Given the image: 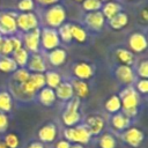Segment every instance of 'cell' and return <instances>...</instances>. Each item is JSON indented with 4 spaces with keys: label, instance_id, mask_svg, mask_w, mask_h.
Instances as JSON below:
<instances>
[{
    "label": "cell",
    "instance_id": "13",
    "mask_svg": "<svg viewBox=\"0 0 148 148\" xmlns=\"http://www.w3.org/2000/svg\"><path fill=\"white\" fill-rule=\"evenodd\" d=\"M105 17L103 16V14L101 13V10L97 12H91V13H87L83 17V22L86 24V27L88 29H90L91 31H101L103 29V27L105 25Z\"/></svg>",
    "mask_w": 148,
    "mask_h": 148
},
{
    "label": "cell",
    "instance_id": "38",
    "mask_svg": "<svg viewBox=\"0 0 148 148\" xmlns=\"http://www.w3.org/2000/svg\"><path fill=\"white\" fill-rule=\"evenodd\" d=\"M3 143L7 146V148H18L20 146V139L15 133H8L3 136Z\"/></svg>",
    "mask_w": 148,
    "mask_h": 148
},
{
    "label": "cell",
    "instance_id": "39",
    "mask_svg": "<svg viewBox=\"0 0 148 148\" xmlns=\"http://www.w3.org/2000/svg\"><path fill=\"white\" fill-rule=\"evenodd\" d=\"M135 72V75L139 76L140 79H147L148 77V61L147 60H142L138 67H136V71Z\"/></svg>",
    "mask_w": 148,
    "mask_h": 148
},
{
    "label": "cell",
    "instance_id": "6",
    "mask_svg": "<svg viewBox=\"0 0 148 148\" xmlns=\"http://www.w3.org/2000/svg\"><path fill=\"white\" fill-rule=\"evenodd\" d=\"M16 27L17 30L22 31L23 34L32 31L39 28V20L38 16L34 13H18L16 15Z\"/></svg>",
    "mask_w": 148,
    "mask_h": 148
},
{
    "label": "cell",
    "instance_id": "14",
    "mask_svg": "<svg viewBox=\"0 0 148 148\" xmlns=\"http://www.w3.org/2000/svg\"><path fill=\"white\" fill-rule=\"evenodd\" d=\"M30 73H45L47 67H46V60L45 58L40 54V52L37 53H30L28 64L25 67Z\"/></svg>",
    "mask_w": 148,
    "mask_h": 148
},
{
    "label": "cell",
    "instance_id": "11",
    "mask_svg": "<svg viewBox=\"0 0 148 148\" xmlns=\"http://www.w3.org/2000/svg\"><path fill=\"white\" fill-rule=\"evenodd\" d=\"M72 73L75 79L87 81L95 75V66L87 61H77L72 66Z\"/></svg>",
    "mask_w": 148,
    "mask_h": 148
},
{
    "label": "cell",
    "instance_id": "3",
    "mask_svg": "<svg viewBox=\"0 0 148 148\" xmlns=\"http://www.w3.org/2000/svg\"><path fill=\"white\" fill-rule=\"evenodd\" d=\"M80 99L75 96L66 103V106L61 113V121L66 127H73L77 125L81 120L80 113Z\"/></svg>",
    "mask_w": 148,
    "mask_h": 148
},
{
    "label": "cell",
    "instance_id": "18",
    "mask_svg": "<svg viewBox=\"0 0 148 148\" xmlns=\"http://www.w3.org/2000/svg\"><path fill=\"white\" fill-rule=\"evenodd\" d=\"M46 58H47V61L51 66L59 67V66L65 64V61L67 59V52L62 47H57L52 51H49Z\"/></svg>",
    "mask_w": 148,
    "mask_h": 148
},
{
    "label": "cell",
    "instance_id": "52",
    "mask_svg": "<svg viewBox=\"0 0 148 148\" xmlns=\"http://www.w3.org/2000/svg\"><path fill=\"white\" fill-rule=\"evenodd\" d=\"M0 38H1V36H0Z\"/></svg>",
    "mask_w": 148,
    "mask_h": 148
},
{
    "label": "cell",
    "instance_id": "46",
    "mask_svg": "<svg viewBox=\"0 0 148 148\" xmlns=\"http://www.w3.org/2000/svg\"><path fill=\"white\" fill-rule=\"evenodd\" d=\"M140 17L143 20L145 23L148 22V9H147V7H143V8L141 9V12H140Z\"/></svg>",
    "mask_w": 148,
    "mask_h": 148
},
{
    "label": "cell",
    "instance_id": "37",
    "mask_svg": "<svg viewBox=\"0 0 148 148\" xmlns=\"http://www.w3.org/2000/svg\"><path fill=\"white\" fill-rule=\"evenodd\" d=\"M30 81L37 89V91L45 87V77L44 73H31L30 74Z\"/></svg>",
    "mask_w": 148,
    "mask_h": 148
},
{
    "label": "cell",
    "instance_id": "10",
    "mask_svg": "<svg viewBox=\"0 0 148 148\" xmlns=\"http://www.w3.org/2000/svg\"><path fill=\"white\" fill-rule=\"evenodd\" d=\"M127 44H128V50L132 53H143L147 50L148 46V42H147V37L143 32L140 31H135L133 34L130 35L128 39H127Z\"/></svg>",
    "mask_w": 148,
    "mask_h": 148
},
{
    "label": "cell",
    "instance_id": "23",
    "mask_svg": "<svg viewBox=\"0 0 148 148\" xmlns=\"http://www.w3.org/2000/svg\"><path fill=\"white\" fill-rule=\"evenodd\" d=\"M116 59L119 61V65H126V66H133L135 62V54L132 53L128 49L125 47H118L114 51Z\"/></svg>",
    "mask_w": 148,
    "mask_h": 148
},
{
    "label": "cell",
    "instance_id": "41",
    "mask_svg": "<svg viewBox=\"0 0 148 148\" xmlns=\"http://www.w3.org/2000/svg\"><path fill=\"white\" fill-rule=\"evenodd\" d=\"M8 124H9V119H8L7 113L0 112V133L6 132V130L8 127Z\"/></svg>",
    "mask_w": 148,
    "mask_h": 148
},
{
    "label": "cell",
    "instance_id": "12",
    "mask_svg": "<svg viewBox=\"0 0 148 148\" xmlns=\"http://www.w3.org/2000/svg\"><path fill=\"white\" fill-rule=\"evenodd\" d=\"M114 76L119 83L125 86H132L136 81V75L132 66L118 65L114 69Z\"/></svg>",
    "mask_w": 148,
    "mask_h": 148
},
{
    "label": "cell",
    "instance_id": "7",
    "mask_svg": "<svg viewBox=\"0 0 148 148\" xmlns=\"http://www.w3.org/2000/svg\"><path fill=\"white\" fill-rule=\"evenodd\" d=\"M60 39L57 29L44 27L40 29V47L44 51H52L60 46Z\"/></svg>",
    "mask_w": 148,
    "mask_h": 148
},
{
    "label": "cell",
    "instance_id": "9",
    "mask_svg": "<svg viewBox=\"0 0 148 148\" xmlns=\"http://www.w3.org/2000/svg\"><path fill=\"white\" fill-rule=\"evenodd\" d=\"M22 43L23 47L29 53H37L40 50V28H37L32 31L23 34Z\"/></svg>",
    "mask_w": 148,
    "mask_h": 148
},
{
    "label": "cell",
    "instance_id": "49",
    "mask_svg": "<svg viewBox=\"0 0 148 148\" xmlns=\"http://www.w3.org/2000/svg\"><path fill=\"white\" fill-rule=\"evenodd\" d=\"M102 3H104V2H108V1H113V0H99Z\"/></svg>",
    "mask_w": 148,
    "mask_h": 148
},
{
    "label": "cell",
    "instance_id": "34",
    "mask_svg": "<svg viewBox=\"0 0 148 148\" xmlns=\"http://www.w3.org/2000/svg\"><path fill=\"white\" fill-rule=\"evenodd\" d=\"M102 2L99 0H83L81 2V7L84 12L91 13V12H97L101 10L102 8Z\"/></svg>",
    "mask_w": 148,
    "mask_h": 148
},
{
    "label": "cell",
    "instance_id": "33",
    "mask_svg": "<svg viewBox=\"0 0 148 148\" xmlns=\"http://www.w3.org/2000/svg\"><path fill=\"white\" fill-rule=\"evenodd\" d=\"M30 72L25 67H17V69L13 73V82L21 84L30 79Z\"/></svg>",
    "mask_w": 148,
    "mask_h": 148
},
{
    "label": "cell",
    "instance_id": "27",
    "mask_svg": "<svg viewBox=\"0 0 148 148\" xmlns=\"http://www.w3.org/2000/svg\"><path fill=\"white\" fill-rule=\"evenodd\" d=\"M71 32H72V38L79 44H82L87 42L88 38V32L87 30L81 27L80 24H71Z\"/></svg>",
    "mask_w": 148,
    "mask_h": 148
},
{
    "label": "cell",
    "instance_id": "45",
    "mask_svg": "<svg viewBox=\"0 0 148 148\" xmlns=\"http://www.w3.org/2000/svg\"><path fill=\"white\" fill-rule=\"evenodd\" d=\"M27 148H45V146L40 141H31Z\"/></svg>",
    "mask_w": 148,
    "mask_h": 148
},
{
    "label": "cell",
    "instance_id": "20",
    "mask_svg": "<svg viewBox=\"0 0 148 148\" xmlns=\"http://www.w3.org/2000/svg\"><path fill=\"white\" fill-rule=\"evenodd\" d=\"M36 97L39 101V103L42 105H44V106H52L57 101L54 89H51V88H49L46 86L37 91Z\"/></svg>",
    "mask_w": 148,
    "mask_h": 148
},
{
    "label": "cell",
    "instance_id": "15",
    "mask_svg": "<svg viewBox=\"0 0 148 148\" xmlns=\"http://www.w3.org/2000/svg\"><path fill=\"white\" fill-rule=\"evenodd\" d=\"M84 125L89 130L91 136H97L102 134L104 127H105V120L99 114H90L87 117Z\"/></svg>",
    "mask_w": 148,
    "mask_h": 148
},
{
    "label": "cell",
    "instance_id": "40",
    "mask_svg": "<svg viewBox=\"0 0 148 148\" xmlns=\"http://www.w3.org/2000/svg\"><path fill=\"white\" fill-rule=\"evenodd\" d=\"M134 88L139 92V95L140 94L146 95L148 92V81H147V79H140V80L135 81V87Z\"/></svg>",
    "mask_w": 148,
    "mask_h": 148
},
{
    "label": "cell",
    "instance_id": "30",
    "mask_svg": "<svg viewBox=\"0 0 148 148\" xmlns=\"http://www.w3.org/2000/svg\"><path fill=\"white\" fill-rule=\"evenodd\" d=\"M17 69V66L12 57L0 56V72L1 73H14Z\"/></svg>",
    "mask_w": 148,
    "mask_h": 148
},
{
    "label": "cell",
    "instance_id": "29",
    "mask_svg": "<svg viewBox=\"0 0 148 148\" xmlns=\"http://www.w3.org/2000/svg\"><path fill=\"white\" fill-rule=\"evenodd\" d=\"M104 108L106 110V112L111 113V114H114V113H118L121 111V102H120V98L118 97V95H112L110 96L105 104H104Z\"/></svg>",
    "mask_w": 148,
    "mask_h": 148
},
{
    "label": "cell",
    "instance_id": "19",
    "mask_svg": "<svg viewBox=\"0 0 148 148\" xmlns=\"http://www.w3.org/2000/svg\"><path fill=\"white\" fill-rule=\"evenodd\" d=\"M71 83H72V87L74 90V96L76 98H79L80 101L87 98L90 95V88H89V84L87 83V81L79 80V79L74 77L71 80Z\"/></svg>",
    "mask_w": 148,
    "mask_h": 148
},
{
    "label": "cell",
    "instance_id": "17",
    "mask_svg": "<svg viewBox=\"0 0 148 148\" xmlns=\"http://www.w3.org/2000/svg\"><path fill=\"white\" fill-rule=\"evenodd\" d=\"M54 92H56V97L59 101L65 102V103H67L68 101H71L74 97V90H73L71 81H62L54 89Z\"/></svg>",
    "mask_w": 148,
    "mask_h": 148
},
{
    "label": "cell",
    "instance_id": "16",
    "mask_svg": "<svg viewBox=\"0 0 148 148\" xmlns=\"http://www.w3.org/2000/svg\"><path fill=\"white\" fill-rule=\"evenodd\" d=\"M38 140L42 143H52L58 135V128L54 123H47L38 130Z\"/></svg>",
    "mask_w": 148,
    "mask_h": 148
},
{
    "label": "cell",
    "instance_id": "8",
    "mask_svg": "<svg viewBox=\"0 0 148 148\" xmlns=\"http://www.w3.org/2000/svg\"><path fill=\"white\" fill-rule=\"evenodd\" d=\"M121 139L127 146H130L132 148H138L142 145V142L145 140V133L139 127L130 126L128 128H126L123 132Z\"/></svg>",
    "mask_w": 148,
    "mask_h": 148
},
{
    "label": "cell",
    "instance_id": "48",
    "mask_svg": "<svg viewBox=\"0 0 148 148\" xmlns=\"http://www.w3.org/2000/svg\"><path fill=\"white\" fill-rule=\"evenodd\" d=\"M0 148H7V146L3 143V141H0Z\"/></svg>",
    "mask_w": 148,
    "mask_h": 148
},
{
    "label": "cell",
    "instance_id": "47",
    "mask_svg": "<svg viewBox=\"0 0 148 148\" xmlns=\"http://www.w3.org/2000/svg\"><path fill=\"white\" fill-rule=\"evenodd\" d=\"M69 148H83V145H80V143H71Z\"/></svg>",
    "mask_w": 148,
    "mask_h": 148
},
{
    "label": "cell",
    "instance_id": "22",
    "mask_svg": "<svg viewBox=\"0 0 148 148\" xmlns=\"http://www.w3.org/2000/svg\"><path fill=\"white\" fill-rule=\"evenodd\" d=\"M120 12H123V6L116 0L104 2L101 8V13L105 17V20H110L111 17H113L114 15H117Z\"/></svg>",
    "mask_w": 148,
    "mask_h": 148
},
{
    "label": "cell",
    "instance_id": "1",
    "mask_svg": "<svg viewBox=\"0 0 148 148\" xmlns=\"http://www.w3.org/2000/svg\"><path fill=\"white\" fill-rule=\"evenodd\" d=\"M121 102V112L130 119L138 116L140 95L133 86H126L123 88L118 95Z\"/></svg>",
    "mask_w": 148,
    "mask_h": 148
},
{
    "label": "cell",
    "instance_id": "5",
    "mask_svg": "<svg viewBox=\"0 0 148 148\" xmlns=\"http://www.w3.org/2000/svg\"><path fill=\"white\" fill-rule=\"evenodd\" d=\"M16 15L15 12H1L0 13V36L10 37L17 34L16 27Z\"/></svg>",
    "mask_w": 148,
    "mask_h": 148
},
{
    "label": "cell",
    "instance_id": "51",
    "mask_svg": "<svg viewBox=\"0 0 148 148\" xmlns=\"http://www.w3.org/2000/svg\"><path fill=\"white\" fill-rule=\"evenodd\" d=\"M130 1H136V0H130Z\"/></svg>",
    "mask_w": 148,
    "mask_h": 148
},
{
    "label": "cell",
    "instance_id": "25",
    "mask_svg": "<svg viewBox=\"0 0 148 148\" xmlns=\"http://www.w3.org/2000/svg\"><path fill=\"white\" fill-rule=\"evenodd\" d=\"M44 77H45V86L51 89H56L62 82V77L60 73L56 71H46L44 73Z\"/></svg>",
    "mask_w": 148,
    "mask_h": 148
},
{
    "label": "cell",
    "instance_id": "44",
    "mask_svg": "<svg viewBox=\"0 0 148 148\" xmlns=\"http://www.w3.org/2000/svg\"><path fill=\"white\" fill-rule=\"evenodd\" d=\"M69 146H71V142H68L65 139H60L56 142L54 148H69Z\"/></svg>",
    "mask_w": 148,
    "mask_h": 148
},
{
    "label": "cell",
    "instance_id": "35",
    "mask_svg": "<svg viewBox=\"0 0 148 148\" xmlns=\"http://www.w3.org/2000/svg\"><path fill=\"white\" fill-rule=\"evenodd\" d=\"M35 0H18L16 3L17 10L20 13H30L35 9Z\"/></svg>",
    "mask_w": 148,
    "mask_h": 148
},
{
    "label": "cell",
    "instance_id": "42",
    "mask_svg": "<svg viewBox=\"0 0 148 148\" xmlns=\"http://www.w3.org/2000/svg\"><path fill=\"white\" fill-rule=\"evenodd\" d=\"M10 40H12V44H13V47H14V51L15 50H18L21 47H23V43H22V38L17 35H13L9 37Z\"/></svg>",
    "mask_w": 148,
    "mask_h": 148
},
{
    "label": "cell",
    "instance_id": "2",
    "mask_svg": "<svg viewBox=\"0 0 148 148\" xmlns=\"http://www.w3.org/2000/svg\"><path fill=\"white\" fill-rule=\"evenodd\" d=\"M66 18H67L66 9L60 3L49 6L43 12V23L47 28L58 29L60 25L65 23Z\"/></svg>",
    "mask_w": 148,
    "mask_h": 148
},
{
    "label": "cell",
    "instance_id": "31",
    "mask_svg": "<svg viewBox=\"0 0 148 148\" xmlns=\"http://www.w3.org/2000/svg\"><path fill=\"white\" fill-rule=\"evenodd\" d=\"M58 36L60 42L65 43V44H71L73 38H72V32H71V24L69 23H64L62 25H60L58 29Z\"/></svg>",
    "mask_w": 148,
    "mask_h": 148
},
{
    "label": "cell",
    "instance_id": "36",
    "mask_svg": "<svg viewBox=\"0 0 148 148\" xmlns=\"http://www.w3.org/2000/svg\"><path fill=\"white\" fill-rule=\"evenodd\" d=\"M13 52H14V47H13L10 38L9 37H3L2 43H1V49H0V56L12 57Z\"/></svg>",
    "mask_w": 148,
    "mask_h": 148
},
{
    "label": "cell",
    "instance_id": "43",
    "mask_svg": "<svg viewBox=\"0 0 148 148\" xmlns=\"http://www.w3.org/2000/svg\"><path fill=\"white\" fill-rule=\"evenodd\" d=\"M59 1L60 0H35V2H37L38 5H40L43 7H49V6L59 3Z\"/></svg>",
    "mask_w": 148,
    "mask_h": 148
},
{
    "label": "cell",
    "instance_id": "50",
    "mask_svg": "<svg viewBox=\"0 0 148 148\" xmlns=\"http://www.w3.org/2000/svg\"><path fill=\"white\" fill-rule=\"evenodd\" d=\"M73 1H75V2H82L83 0H73Z\"/></svg>",
    "mask_w": 148,
    "mask_h": 148
},
{
    "label": "cell",
    "instance_id": "24",
    "mask_svg": "<svg viewBox=\"0 0 148 148\" xmlns=\"http://www.w3.org/2000/svg\"><path fill=\"white\" fill-rule=\"evenodd\" d=\"M108 21H109V25L111 29L120 30V29H124L128 24V16L125 12H120Z\"/></svg>",
    "mask_w": 148,
    "mask_h": 148
},
{
    "label": "cell",
    "instance_id": "4",
    "mask_svg": "<svg viewBox=\"0 0 148 148\" xmlns=\"http://www.w3.org/2000/svg\"><path fill=\"white\" fill-rule=\"evenodd\" d=\"M64 139L71 143L87 145L91 139V134L84 124H77L64 130Z\"/></svg>",
    "mask_w": 148,
    "mask_h": 148
},
{
    "label": "cell",
    "instance_id": "21",
    "mask_svg": "<svg viewBox=\"0 0 148 148\" xmlns=\"http://www.w3.org/2000/svg\"><path fill=\"white\" fill-rule=\"evenodd\" d=\"M111 126L117 132H124L126 128L131 126V119L126 117L123 112L114 113L111 117Z\"/></svg>",
    "mask_w": 148,
    "mask_h": 148
},
{
    "label": "cell",
    "instance_id": "28",
    "mask_svg": "<svg viewBox=\"0 0 148 148\" xmlns=\"http://www.w3.org/2000/svg\"><path fill=\"white\" fill-rule=\"evenodd\" d=\"M29 56H30V53H29L24 47H21V49L15 50V51L13 52L12 58H13V60L15 61V64H16L17 67H27Z\"/></svg>",
    "mask_w": 148,
    "mask_h": 148
},
{
    "label": "cell",
    "instance_id": "32",
    "mask_svg": "<svg viewBox=\"0 0 148 148\" xmlns=\"http://www.w3.org/2000/svg\"><path fill=\"white\" fill-rule=\"evenodd\" d=\"M98 146H99V148H116V146H117L116 138L111 133L99 134Z\"/></svg>",
    "mask_w": 148,
    "mask_h": 148
},
{
    "label": "cell",
    "instance_id": "26",
    "mask_svg": "<svg viewBox=\"0 0 148 148\" xmlns=\"http://www.w3.org/2000/svg\"><path fill=\"white\" fill-rule=\"evenodd\" d=\"M13 110V96L7 90H0V112L7 113Z\"/></svg>",
    "mask_w": 148,
    "mask_h": 148
}]
</instances>
